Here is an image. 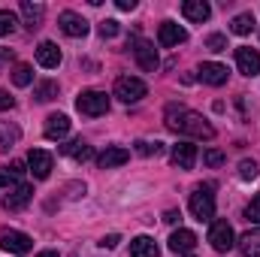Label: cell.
Returning <instances> with one entry per match:
<instances>
[{"instance_id": "cell-1", "label": "cell", "mask_w": 260, "mask_h": 257, "mask_svg": "<svg viewBox=\"0 0 260 257\" xmlns=\"http://www.w3.org/2000/svg\"><path fill=\"white\" fill-rule=\"evenodd\" d=\"M164 121L173 133H182V136H191V139H215V127L188 106H179V103H170L167 112H164Z\"/></svg>"}, {"instance_id": "cell-2", "label": "cell", "mask_w": 260, "mask_h": 257, "mask_svg": "<svg viewBox=\"0 0 260 257\" xmlns=\"http://www.w3.org/2000/svg\"><path fill=\"white\" fill-rule=\"evenodd\" d=\"M76 109L82 112V115H88V118H97V115H106L109 112V97H106V91H82L79 97H76Z\"/></svg>"}, {"instance_id": "cell-3", "label": "cell", "mask_w": 260, "mask_h": 257, "mask_svg": "<svg viewBox=\"0 0 260 257\" xmlns=\"http://www.w3.org/2000/svg\"><path fill=\"white\" fill-rule=\"evenodd\" d=\"M191 215L197 221H212L215 218V194H212V185H200L191 194Z\"/></svg>"}, {"instance_id": "cell-4", "label": "cell", "mask_w": 260, "mask_h": 257, "mask_svg": "<svg viewBox=\"0 0 260 257\" xmlns=\"http://www.w3.org/2000/svg\"><path fill=\"white\" fill-rule=\"evenodd\" d=\"M145 94H148V85L142 79H136V76H121L115 82V97L121 103H139Z\"/></svg>"}, {"instance_id": "cell-5", "label": "cell", "mask_w": 260, "mask_h": 257, "mask_svg": "<svg viewBox=\"0 0 260 257\" xmlns=\"http://www.w3.org/2000/svg\"><path fill=\"white\" fill-rule=\"evenodd\" d=\"M0 248L9 251V254H27L34 248V239L21 230H3L0 233Z\"/></svg>"}, {"instance_id": "cell-6", "label": "cell", "mask_w": 260, "mask_h": 257, "mask_svg": "<svg viewBox=\"0 0 260 257\" xmlns=\"http://www.w3.org/2000/svg\"><path fill=\"white\" fill-rule=\"evenodd\" d=\"M209 242L215 251H230L236 245V236H233V227L227 221H215L212 230H209Z\"/></svg>"}, {"instance_id": "cell-7", "label": "cell", "mask_w": 260, "mask_h": 257, "mask_svg": "<svg viewBox=\"0 0 260 257\" xmlns=\"http://www.w3.org/2000/svg\"><path fill=\"white\" fill-rule=\"evenodd\" d=\"M133 46V55H136V61H139V67L145 70V73H154L157 70V49H154V43H148V40H133L130 43Z\"/></svg>"}, {"instance_id": "cell-8", "label": "cell", "mask_w": 260, "mask_h": 257, "mask_svg": "<svg viewBox=\"0 0 260 257\" xmlns=\"http://www.w3.org/2000/svg\"><path fill=\"white\" fill-rule=\"evenodd\" d=\"M58 24H61V30H64L67 37H73V40H79V37L88 34V21H85L79 12H73V9H64V12L58 15Z\"/></svg>"}, {"instance_id": "cell-9", "label": "cell", "mask_w": 260, "mask_h": 257, "mask_svg": "<svg viewBox=\"0 0 260 257\" xmlns=\"http://www.w3.org/2000/svg\"><path fill=\"white\" fill-rule=\"evenodd\" d=\"M185 40H188V30H185V27H179L176 21H164V24H160V30H157V43H160L164 49L182 46Z\"/></svg>"}, {"instance_id": "cell-10", "label": "cell", "mask_w": 260, "mask_h": 257, "mask_svg": "<svg viewBox=\"0 0 260 257\" xmlns=\"http://www.w3.org/2000/svg\"><path fill=\"white\" fill-rule=\"evenodd\" d=\"M27 167H30L34 179H49V173H52V154L43 151V148H30L27 151Z\"/></svg>"}, {"instance_id": "cell-11", "label": "cell", "mask_w": 260, "mask_h": 257, "mask_svg": "<svg viewBox=\"0 0 260 257\" xmlns=\"http://www.w3.org/2000/svg\"><path fill=\"white\" fill-rule=\"evenodd\" d=\"M61 49H58V43H52V40H43L40 46H37V64L46 67V70H58L61 67Z\"/></svg>"}, {"instance_id": "cell-12", "label": "cell", "mask_w": 260, "mask_h": 257, "mask_svg": "<svg viewBox=\"0 0 260 257\" xmlns=\"http://www.w3.org/2000/svg\"><path fill=\"white\" fill-rule=\"evenodd\" d=\"M173 164H176L179 170H191L197 164V145L191 139H182V142L173 145Z\"/></svg>"}, {"instance_id": "cell-13", "label": "cell", "mask_w": 260, "mask_h": 257, "mask_svg": "<svg viewBox=\"0 0 260 257\" xmlns=\"http://www.w3.org/2000/svg\"><path fill=\"white\" fill-rule=\"evenodd\" d=\"M236 67L245 76H257L260 73V52L257 49H248V46H239L236 49Z\"/></svg>"}, {"instance_id": "cell-14", "label": "cell", "mask_w": 260, "mask_h": 257, "mask_svg": "<svg viewBox=\"0 0 260 257\" xmlns=\"http://www.w3.org/2000/svg\"><path fill=\"white\" fill-rule=\"evenodd\" d=\"M30 200H34V188H30V185H15V188H9V194L3 197V206H6L9 212H18V209H24Z\"/></svg>"}, {"instance_id": "cell-15", "label": "cell", "mask_w": 260, "mask_h": 257, "mask_svg": "<svg viewBox=\"0 0 260 257\" xmlns=\"http://www.w3.org/2000/svg\"><path fill=\"white\" fill-rule=\"evenodd\" d=\"M170 251H176V254H188V251H194L197 245V233L194 230H185V227H179L173 236H170Z\"/></svg>"}, {"instance_id": "cell-16", "label": "cell", "mask_w": 260, "mask_h": 257, "mask_svg": "<svg viewBox=\"0 0 260 257\" xmlns=\"http://www.w3.org/2000/svg\"><path fill=\"white\" fill-rule=\"evenodd\" d=\"M127 160H130V151H127V148L112 145V148H106V151L97 157V167H100V170H115V167H121V164H127Z\"/></svg>"}, {"instance_id": "cell-17", "label": "cell", "mask_w": 260, "mask_h": 257, "mask_svg": "<svg viewBox=\"0 0 260 257\" xmlns=\"http://www.w3.org/2000/svg\"><path fill=\"white\" fill-rule=\"evenodd\" d=\"M182 15H185L188 21L203 24V21H209V15H212V6H209L206 0H185V3H182Z\"/></svg>"}, {"instance_id": "cell-18", "label": "cell", "mask_w": 260, "mask_h": 257, "mask_svg": "<svg viewBox=\"0 0 260 257\" xmlns=\"http://www.w3.org/2000/svg\"><path fill=\"white\" fill-rule=\"evenodd\" d=\"M43 133H46V139H64L67 133H70V118H67L64 112L49 115V118H46V127H43Z\"/></svg>"}, {"instance_id": "cell-19", "label": "cell", "mask_w": 260, "mask_h": 257, "mask_svg": "<svg viewBox=\"0 0 260 257\" xmlns=\"http://www.w3.org/2000/svg\"><path fill=\"white\" fill-rule=\"evenodd\" d=\"M227 76H230V73H227V67H224V64L206 61V64L200 67V79H203L206 85H215V88H218V85H224V82H227Z\"/></svg>"}, {"instance_id": "cell-20", "label": "cell", "mask_w": 260, "mask_h": 257, "mask_svg": "<svg viewBox=\"0 0 260 257\" xmlns=\"http://www.w3.org/2000/svg\"><path fill=\"white\" fill-rule=\"evenodd\" d=\"M21 15H24V24H27V30H37V27L43 24L46 6H43V3H30V0H21Z\"/></svg>"}, {"instance_id": "cell-21", "label": "cell", "mask_w": 260, "mask_h": 257, "mask_svg": "<svg viewBox=\"0 0 260 257\" xmlns=\"http://www.w3.org/2000/svg\"><path fill=\"white\" fill-rule=\"evenodd\" d=\"M236 248H239V254L242 257H260V227L248 230L245 236H239Z\"/></svg>"}, {"instance_id": "cell-22", "label": "cell", "mask_w": 260, "mask_h": 257, "mask_svg": "<svg viewBox=\"0 0 260 257\" xmlns=\"http://www.w3.org/2000/svg\"><path fill=\"white\" fill-rule=\"evenodd\" d=\"M21 176H24V164H21V160H12L9 167H0V188H15V185H21Z\"/></svg>"}, {"instance_id": "cell-23", "label": "cell", "mask_w": 260, "mask_h": 257, "mask_svg": "<svg viewBox=\"0 0 260 257\" xmlns=\"http://www.w3.org/2000/svg\"><path fill=\"white\" fill-rule=\"evenodd\" d=\"M157 254H160V248L154 245L151 236H136V239H130V257H157Z\"/></svg>"}, {"instance_id": "cell-24", "label": "cell", "mask_w": 260, "mask_h": 257, "mask_svg": "<svg viewBox=\"0 0 260 257\" xmlns=\"http://www.w3.org/2000/svg\"><path fill=\"white\" fill-rule=\"evenodd\" d=\"M61 151L70 154V157H76V160H88V157H94V151H91V145L79 136V139H70L67 145H61Z\"/></svg>"}, {"instance_id": "cell-25", "label": "cell", "mask_w": 260, "mask_h": 257, "mask_svg": "<svg viewBox=\"0 0 260 257\" xmlns=\"http://www.w3.org/2000/svg\"><path fill=\"white\" fill-rule=\"evenodd\" d=\"M18 139H21L18 124H12V121H0V151H9Z\"/></svg>"}, {"instance_id": "cell-26", "label": "cell", "mask_w": 260, "mask_h": 257, "mask_svg": "<svg viewBox=\"0 0 260 257\" xmlns=\"http://www.w3.org/2000/svg\"><path fill=\"white\" fill-rule=\"evenodd\" d=\"M230 30H233L236 37H245V34H251V30H254V12H239V15L230 21Z\"/></svg>"}, {"instance_id": "cell-27", "label": "cell", "mask_w": 260, "mask_h": 257, "mask_svg": "<svg viewBox=\"0 0 260 257\" xmlns=\"http://www.w3.org/2000/svg\"><path fill=\"white\" fill-rule=\"evenodd\" d=\"M34 97H37V103H49V100H55L58 97V82H40L37 88H34Z\"/></svg>"}, {"instance_id": "cell-28", "label": "cell", "mask_w": 260, "mask_h": 257, "mask_svg": "<svg viewBox=\"0 0 260 257\" xmlns=\"http://www.w3.org/2000/svg\"><path fill=\"white\" fill-rule=\"evenodd\" d=\"M12 82L18 85V88H27L30 82H34V67L30 64H18L12 70Z\"/></svg>"}, {"instance_id": "cell-29", "label": "cell", "mask_w": 260, "mask_h": 257, "mask_svg": "<svg viewBox=\"0 0 260 257\" xmlns=\"http://www.w3.org/2000/svg\"><path fill=\"white\" fill-rule=\"evenodd\" d=\"M15 24H18L15 12H9V9H0V37H9V34L15 30Z\"/></svg>"}, {"instance_id": "cell-30", "label": "cell", "mask_w": 260, "mask_h": 257, "mask_svg": "<svg viewBox=\"0 0 260 257\" xmlns=\"http://www.w3.org/2000/svg\"><path fill=\"white\" fill-rule=\"evenodd\" d=\"M160 151H164V142H136V154H142V157H151Z\"/></svg>"}, {"instance_id": "cell-31", "label": "cell", "mask_w": 260, "mask_h": 257, "mask_svg": "<svg viewBox=\"0 0 260 257\" xmlns=\"http://www.w3.org/2000/svg\"><path fill=\"white\" fill-rule=\"evenodd\" d=\"M224 160H227V157H224V151H218V148H206V151H203V164H206V167H221Z\"/></svg>"}, {"instance_id": "cell-32", "label": "cell", "mask_w": 260, "mask_h": 257, "mask_svg": "<svg viewBox=\"0 0 260 257\" xmlns=\"http://www.w3.org/2000/svg\"><path fill=\"white\" fill-rule=\"evenodd\" d=\"M239 179H242V182L257 179V164H254V160H239Z\"/></svg>"}, {"instance_id": "cell-33", "label": "cell", "mask_w": 260, "mask_h": 257, "mask_svg": "<svg viewBox=\"0 0 260 257\" xmlns=\"http://www.w3.org/2000/svg\"><path fill=\"white\" fill-rule=\"evenodd\" d=\"M206 49H209V52H224V49H227V37H224V34L206 37Z\"/></svg>"}, {"instance_id": "cell-34", "label": "cell", "mask_w": 260, "mask_h": 257, "mask_svg": "<svg viewBox=\"0 0 260 257\" xmlns=\"http://www.w3.org/2000/svg\"><path fill=\"white\" fill-rule=\"evenodd\" d=\"M245 218L251 221V224H260V194L248 203V209H245Z\"/></svg>"}, {"instance_id": "cell-35", "label": "cell", "mask_w": 260, "mask_h": 257, "mask_svg": "<svg viewBox=\"0 0 260 257\" xmlns=\"http://www.w3.org/2000/svg\"><path fill=\"white\" fill-rule=\"evenodd\" d=\"M121 27H118V21L115 18H106V21H100V37H115Z\"/></svg>"}, {"instance_id": "cell-36", "label": "cell", "mask_w": 260, "mask_h": 257, "mask_svg": "<svg viewBox=\"0 0 260 257\" xmlns=\"http://www.w3.org/2000/svg\"><path fill=\"white\" fill-rule=\"evenodd\" d=\"M118 242H121V236H118V233H109V236H103V239H100V245H103V248H115Z\"/></svg>"}, {"instance_id": "cell-37", "label": "cell", "mask_w": 260, "mask_h": 257, "mask_svg": "<svg viewBox=\"0 0 260 257\" xmlns=\"http://www.w3.org/2000/svg\"><path fill=\"white\" fill-rule=\"evenodd\" d=\"M15 106V100L6 94V91H0V112H6V109H12Z\"/></svg>"}, {"instance_id": "cell-38", "label": "cell", "mask_w": 260, "mask_h": 257, "mask_svg": "<svg viewBox=\"0 0 260 257\" xmlns=\"http://www.w3.org/2000/svg\"><path fill=\"white\" fill-rule=\"evenodd\" d=\"M115 6H118L121 12H130V9H136V0H118Z\"/></svg>"}, {"instance_id": "cell-39", "label": "cell", "mask_w": 260, "mask_h": 257, "mask_svg": "<svg viewBox=\"0 0 260 257\" xmlns=\"http://www.w3.org/2000/svg\"><path fill=\"white\" fill-rule=\"evenodd\" d=\"M179 218H182V215H179L176 209H170V212H164V221H167V224H176Z\"/></svg>"}, {"instance_id": "cell-40", "label": "cell", "mask_w": 260, "mask_h": 257, "mask_svg": "<svg viewBox=\"0 0 260 257\" xmlns=\"http://www.w3.org/2000/svg\"><path fill=\"white\" fill-rule=\"evenodd\" d=\"M12 58H15V52H12V49H3V46H0V64H6V61H12Z\"/></svg>"}, {"instance_id": "cell-41", "label": "cell", "mask_w": 260, "mask_h": 257, "mask_svg": "<svg viewBox=\"0 0 260 257\" xmlns=\"http://www.w3.org/2000/svg\"><path fill=\"white\" fill-rule=\"evenodd\" d=\"M37 257H58V251H40Z\"/></svg>"}]
</instances>
